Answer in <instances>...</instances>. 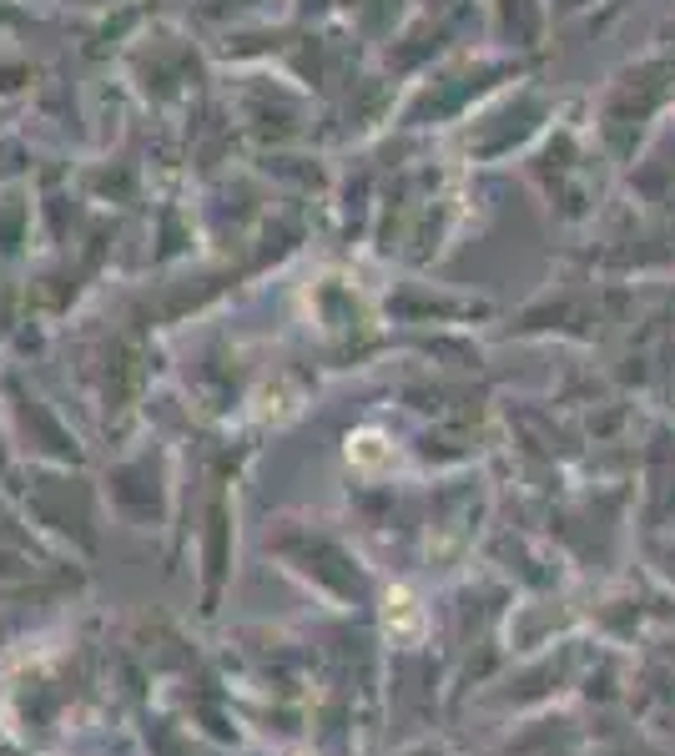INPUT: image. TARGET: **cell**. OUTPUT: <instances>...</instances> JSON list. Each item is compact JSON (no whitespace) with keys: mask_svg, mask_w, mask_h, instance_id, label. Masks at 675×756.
Masks as SVG:
<instances>
[{"mask_svg":"<svg viewBox=\"0 0 675 756\" xmlns=\"http://www.w3.org/2000/svg\"><path fill=\"white\" fill-rule=\"evenodd\" d=\"M384 615H388V631H394V636H419V631H424V611L413 605L409 590H388Z\"/></svg>","mask_w":675,"mask_h":756,"instance_id":"1","label":"cell"}]
</instances>
